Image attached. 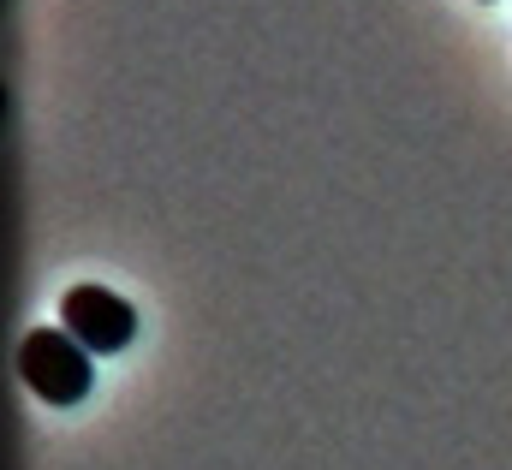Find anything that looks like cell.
Masks as SVG:
<instances>
[{
    "instance_id": "7a4b0ae2",
    "label": "cell",
    "mask_w": 512,
    "mask_h": 470,
    "mask_svg": "<svg viewBox=\"0 0 512 470\" xmlns=\"http://www.w3.org/2000/svg\"><path fill=\"white\" fill-rule=\"evenodd\" d=\"M60 328L84 352H120V346H131V334H137V310H131L120 292H108V286H72L60 298Z\"/></svg>"
},
{
    "instance_id": "6da1fadb",
    "label": "cell",
    "mask_w": 512,
    "mask_h": 470,
    "mask_svg": "<svg viewBox=\"0 0 512 470\" xmlns=\"http://www.w3.org/2000/svg\"><path fill=\"white\" fill-rule=\"evenodd\" d=\"M18 375L30 393H42L48 405H72L90 393V352L66 334V328H30L18 340Z\"/></svg>"
}]
</instances>
